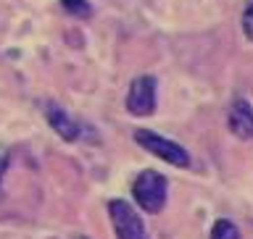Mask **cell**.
<instances>
[{
    "instance_id": "30bf717a",
    "label": "cell",
    "mask_w": 253,
    "mask_h": 239,
    "mask_svg": "<svg viewBox=\"0 0 253 239\" xmlns=\"http://www.w3.org/2000/svg\"><path fill=\"white\" fill-rule=\"evenodd\" d=\"M5 171H8V155L0 150V184H3V176H5Z\"/></svg>"
},
{
    "instance_id": "9c48e42d",
    "label": "cell",
    "mask_w": 253,
    "mask_h": 239,
    "mask_svg": "<svg viewBox=\"0 0 253 239\" xmlns=\"http://www.w3.org/2000/svg\"><path fill=\"white\" fill-rule=\"evenodd\" d=\"M243 29H245V37L253 42V0H248L245 5V13H243Z\"/></svg>"
},
{
    "instance_id": "277c9868",
    "label": "cell",
    "mask_w": 253,
    "mask_h": 239,
    "mask_svg": "<svg viewBox=\"0 0 253 239\" xmlns=\"http://www.w3.org/2000/svg\"><path fill=\"white\" fill-rule=\"evenodd\" d=\"M158 108V82L156 76L142 74L137 79H132L129 92H126V113L137 116V118H148L153 116Z\"/></svg>"
},
{
    "instance_id": "3957f363",
    "label": "cell",
    "mask_w": 253,
    "mask_h": 239,
    "mask_svg": "<svg viewBox=\"0 0 253 239\" xmlns=\"http://www.w3.org/2000/svg\"><path fill=\"white\" fill-rule=\"evenodd\" d=\"M106 210H108V218H111L116 239H150L140 210L129 200L114 197V200H108Z\"/></svg>"
},
{
    "instance_id": "6da1fadb",
    "label": "cell",
    "mask_w": 253,
    "mask_h": 239,
    "mask_svg": "<svg viewBox=\"0 0 253 239\" xmlns=\"http://www.w3.org/2000/svg\"><path fill=\"white\" fill-rule=\"evenodd\" d=\"M132 197L134 205L148 213V216H158L166 208V197H169V181L161 171L156 169H145L140 171L132 181Z\"/></svg>"
},
{
    "instance_id": "52a82bcc",
    "label": "cell",
    "mask_w": 253,
    "mask_h": 239,
    "mask_svg": "<svg viewBox=\"0 0 253 239\" xmlns=\"http://www.w3.org/2000/svg\"><path fill=\"white\" fill-rule=\"evenodd\" d=\"M209 239H243V234H240V229H237L235 221L219 218V221H213Z\"/></svg>"
},
{
    "instance_id": "8992f818",
    "label": "cell",
    "mask_w": 253,
    "mask_h": 239,
    "mask_svg": "<svg viewBox=\"0 0 253 239\" xmlns=\"http://www.w3.org/2000/svg\"><path fill=\"white\" fill-rule=\"evenodd\" d=\"M227 126L237 139H253V105L248 100L237 98L227 108Z\"/></svg>"
},
{
    "instance_id": "8fae6325",
    "label": "cell",
    "mask_w": 253,
    "mask_h": 239,
    "mask_svg": "<svg viewBox=\"0 0 253 239\" xmlns=\"http://www.w3.org/2000/svg\"><path fill=\"white\" fill-rule=\"evenodd\" d=\"M77 239H90V237H77Z\"/></svg>"
},
{
    "instance_id": "7a4b0ae2",
    "label": "cell",
    "mask_w": 253,
    "mask_h": 239,
    "mask_svg": "<svg viewBox=\"0 0 253 239\" xmlns=\"http://www.w3.org/2000/svg\"><path fill=\"white\" fill-rule=\"evenodd\" d=\"M134 142H137L148 155L174 166V169H190V166H193V158H190L187 147H182L179 142L164 137V134H158L153 129H137L134 132Z\"/></svg>"
},
{
    "instance_id": "ba28073f",
    "label": "cell",
    "mask_w": 253,
    "mask_h": 239,
    "mask_svg": "<svg viewBox=\"0 0 253 239\" xmlns=\"http://www.w3.org/2000/svg\"><path fill=\"white\" fill-rule=\"evenodd\" d=\"M61 5H63V11L71 13V16H77V19H90V16H92L90 0H61Z\"/></svg>"
},
{
    "instance_id": "5b68a950",
    "label": "cell",
    "mask_w": 253,
    "mask_h": 239,
    "mask_svg": "<svg viewBox=\"0 0 253 239\" xmlns=\"http://www.w3.org/2000/svg\"><path fill=\"white\" fill-rule=\"evenodd\" d=\"M42 113H45V121L50 124V129L58 134L63 142H79V137H82V124H79L66 108H61L58 102H53V100H45Z\"/></svg>"
}]
</instances>
